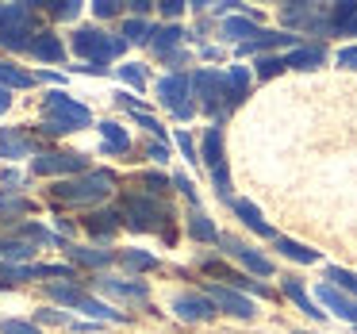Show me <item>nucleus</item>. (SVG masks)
Wrapping results in <instances>:
<instances>
[{
    "label": "nucleus",
    "mask_w": 357,
    "mask_h": 334,
    "mask_svg": "<svg viewBox=\"0 0 357 334\" xmlns=\"http://www.w3.org/2000/svg\"><path fill=\"white\" fill-rule=\"evenodd\" d=\"M39 20H35V4H0V47L8 50H31L39 39Z\"/></svg>",
    "instance_id": "nucleus-4"
},
{
    "label": "nucleus",
    "mask_w": 357,
    "mask_h": 334,
    "mask_svg": "<svg viewBox=\"0 0 357 334\" xmlns=\"http://www.w3.org/2000/svg\"><path fill=\"white\" fill-rule=\"evenodd\" d=\"M204 269L211 273V277H219V280H227L231 288H238V292H254V296H273L269 288L261 284V280H250L246 273H231L223 261H211V257H204Z\"/></svg>",
    "instance_id": "nucleus-18"
},
{
    "label": "nucleus",
    "mask_w": 357,
    "mask_h": 334,
    "mask_svg": "<svg viewBox=\"0 0 357 334\" xmlns=\"http://www.w3.org/2000/svg\"><path fill=\"white\" fill-rule=\"evenodd\" d=\"M35 323H54V326H73L77 319H70L66 311H58V308H43V311H35Z\"/></svg>",
    "instance_id": "nucleus-42"
},
{
    "label": "nucleus",
    "mask_w": 357,
    "mask_h": 334,
    "mask_svg": "<svg viewBox=\"0 0 357 334\" xmlns=\"http://www.w3.org/2000/svg\"><path fill=\"white\" fill-rule=\"evenodd\" d=\"M185 27H177V24H162V27H154V35H150V50H154L158 58H165L169 62L173 54H181V43H185Z\"/></svg>",
    "instance_id": "nucleus-19"
},
{
    "label": "nucleus",
    "mask_w": 357,
    "mask_h": 334,
    "mask_svg": "<svg viewBox=\"0 0 357 334\" xmlns=\"http://www.w3.org/2000/svg\"><path fill=\"white\" fill-rule=\"evenodd\" d=\"M280 24L296 27V31H307V35H334L331 4H284L280 8Z\"/></svg>",
    "instance_id": "nucleus-10"
},
{
    "label": "nucleus",
    "mask_w": 357,
    "mask_h": 334,
    "mask_svg": "<svg viewBox=\"0 0 357 334\" xmlns=\"http://www.w3.org/2000/svg\"><path fill=\"white\" fill-rule=\"evenodd\" d=\"M338 66L342 70H357V47H342L338 50Z\"/></svg>",
    "instance_id": "nucleus-49"
},
{
    "label": "nucleus",
    "mask_w": 357,
    "mask_h": 334,
    "mask_svg": "<svg viewBox=\"0 0 357 334\" xmlns=\"http://www.w3.org/2000/svg\"><path fill=\"white\" fill-rule=\"evenodd\" d=\"M200 162L211 169V181H215L219 200H231V173H227V158H223V127H219V123H211L208 131H204Z\"/></svg>",
    "instance_id": "nucleus-8"
},
{
    "label": "nucleus",
    "mask_w": 357,
    "mask_h": 334,
    "mask_svg": "<svg viewBox=\"0 0 357 334\" xmlns=\"http://www.w3.org/2000/svg\"><path fill=\"white\" fill-rule=\"evenodd\" d=\"M39 81H50V85H66L62 73H39Z\"/></svg>",
    "instance_id": "nucleus-54"
},
{
    "label": "nucleus",
    "mask_w": 357,
    "mask_h": 334,
    "mask_svg": "<svg viewBox=\"0 0 357 334\" xmlns=\"http://www.w3.org/2000/svg\"><path fill=\"white\" fill-rule=\"evenodd\" d=\"M96 131H100V139H104V154H116V158H123L127 150H131V135L123 131V127L116 123V119H104L100 127H96Z\"/></svg>",
    "instance_id": "nucleus-27"
},
{
    "label": "nucleus",
    "mask_w": 357,
    "mask_h": 334,
    "mask_svg": "<svg viewBox=\"0 0 357 334\" xmlns=\"http://www.w3.org/2000/svg\"><path fill=\"white\" fill-rule=\"evenodd\" d=\"M288 66H284V58H277V54H261L257 58V77H277V73H284Z\"/></svg>",
    "instance_id": "nucleus-39"
},
{
    "label": "nucleus",
    "mask_w": 357,
    "mask_h": 334,
    "mask_svg": "<svg viewBox=\"0 0 357 334\" xmlns=\"http://www.w3.org/2000/svg\"><path fill=\"white\" fill-rule=\"evenodd\" d=\"M292 334H307V331H292Z\"/></svg>",
    "instance_id": "nucleus-57"
},
{
    "label": "nucleus",
    "mask_w": 357,
    "mask_h": 334,
    "mask_svg": "<svg viewBox=\"0 0 357 334\" xmlns=\"http://www.w3.org/2000/svg\"><path fill=\"white\" fill-rule=\"evenodd\" d=\"M119 81H127V85L142 89V85H146V70H142L139 62H127V66H119Z\"/></svg>",
    "instance_id": "nucleus-41"
},
{
    "label": "nucleus",
    "mask_w": 357,
    "mask_h": 334,
    "mask_svg": "<svg viewBox=\"0 0 357 334\" xmlns=\"http://www.w3.org/2000/svg\"><path fill=\"white\" fill-rule=\"evenodd\" d=\"M273 246H277L284 257H292V261H300V265H315V261H319V250H311V246H300V242L284 238V234H277V242H273Z\"/></svg>",
    "instance_id": "nucleus-32"
},
{
    "label": "nucleus",
    "mask_w": 357,
    "mask_h": 334,
    "mask_svg": "<svg viewBox=\"0 0 357 334\" xmlns=\"http://www.w3.org/2000/svg\"><path fill=\"white\" fill-rule=\"evenodd\" d=\"M27 54H31L35 62H66V43H62V35L43 31L39 39L31 43V50H27Z\"/></svg>",
    "instance_id": "nucleus-24"
},
{
    "label": "nucleus",
    "mask_w": 357,
    "mask_h": 334,
    "mask_svg": "<svg viewBox=\"0 0 357 334\" xmlns=\"http://www.w3.org/2000/svg\"><path fill=\"white\" fill-rule=\"evenodd\" d=\"M257 20L261 16H231V20H223V27H219V31H223V39H231V43H254L257 35H261V27H257Z\"/></svg>",
    "instance_id": "nucleus-22"
},
{
    "label": "nucleus",
    "mask_w": 357,
    "mask_h": 334,
    "mask_svg": "<svg viewBox=\"0 0 357 334\" xmlns=\"http://www.w3.org/2000/svg\"><path fill=\"white\" fill-rule=\"evenodd\" d=\"M146 158H154V162H165V158H169V150H165V142H158V146L150 142V146H146Z\"/></svg>",
    "instance_id": "nucleus-50"
},
{
    "label": "nucleus",
    "mask_w": 357,
    "mask_h": 334,
    "mask_svg": "<svg viewBox=\"0 0 357 334\" xmlns=\"http://www.w3.org/2000/svg\"><path fill=\"white\" fill-rule=\"evenodd\" d=\"M204 292L211 296V303H215L219 311H227V315H234V319H254L257 315L254 300H250V296H242L238 288H231V284H215V280H208V284H204Z\"/></svg>",
    "instance_id": "nucleus-11"
},
{
    "label": "nucleus",
    "mask_w": 357,
    "mask_h": 334,
    "mask_svg": "<svg viewBox=\"0 0 357 334\" xmlns=\"http://www.w3.org/2000/svg\"><path fill=\"white\" fill-rule=\"evenodd\" d=\"M66 257H70L73 265H85V269H104V265L119 261V254H112V250H93V246H73V242H62Z\"/></svg>",
    "instance_id": "nucleus-20"
},
{
    "label": "nucleus",
    "mask_w": 357,
    "mask_h": 334,
    "mask_svg": "<svg viewBox=\"0 0 357 334\" xmlns=\"http://www.w3.org/2000/svg\"><path fill=\"white\" fill-rule=\"evenodd\" d=\"M158 8H162V16H165V20H177L181 12H185V0H162Z\"/></svg>",
    "instance_id": "nucleus-47"
},
{
    "label": "nucleus",
    "mask_w": 357,
    "mask_h": 334,
    "mask_svg": "<svg viewBox=\"0 0 357 334\" xmlns=\"http://www.w3.org/2000/svg\"><path fill=\"white\" fill-rule=\"evenodd\" d=\"M158 100L165 104V108L173 112L177 119H192L196 116V100H192V73H185V70H173V73H165L162 81H158Z\"/></svg>",
    "instance_id": "nucleus-7"
},
{
    "label": "nucleus",
    "mask_w": 357,
    "mask_h": 334,
    "mask_svg": "<svg viewBox=\"0 0 357 334\" xmlns=\"http://www.w3.org/2000/svg\"><path fill=\"white\" fill-rule=\"evenodd\" d=\"M177 146H181V154H185L188 162H200V150L192 146V135L188 131H177Z\"/></svg>",
    "instance_id": "nucleus-44"
},
{
    "label": "nucleus",
    "mask_w": 357,
    "mask_h": 334,
    "mask_svg": "<svg viewBox=\"0 0 357 334\" xmlns=\"http://www.w3.org/2000/svg\"><path fill=\"white\" fill-rule=\"evenodd\" d=\"M119 265L131 269V273H154L162 261H158L154 254H146V250H123V254H119Z\"/></svg>",
    "instance_id": "nucleus-35"
},
{
    "label": "nucleus",
    "mask_w": 357,
    "mask_h": 334,
    "mask_svg": "<svg viewBox=\"0 0 357 334\" xmlns=\"http://www.w3.org/2000/svg\"><path fill=\"white\" fill-rule=\"evenodd\" d=\"M192 96H200L204 112L211 119H223L231 112V89H227V73L219 70H192Z\"/></svg>",
    "instance_id": "nucleus-6"
},
{
    "label": "nucleus",
    "mask_w": 357,
    "mask_h": 334,
    "mask_svg": "<svg viewBox=\"0 0 357 334\" xmlns=\"http://www.w3.org/2000/svg\"><path fill=\"white\" fill-rule=\"evenodd\" d=\"M93 12H96L100 20H112V16H119V4H116V0H96Z\"/></svg>",
    "instance_id": "nucleus-46"
},
{
    "label": "nucleus",
    "mask_w": 357,
    "mask_h": 334,
    "mask_svg": "<svg viewBox=\"0 0 357 334\" xmlns=\"http://www.w3.org/2000/svg\"><path fill=\"white\" fill-rule=\"evenodd\" d=\"M315 296H319V303H323L326 311H334V315L346 319V323H357V300L354 296H346L342 288H334V284H319Z\"/></svg>",
    "instance_id": "nucleus-17"
},
{
    "label": "nucleus",
    "mask_w": 357,
    "mask_h": 334,
    "mask_svg": "<svg viewBox=\"0 0 357 334\" xmlns=\"http://www.w3.org/2000/svg\"><path fill=\"white\" fill-rule=\"evenodd\" d=\"M173 311H177V319H185V323H204V319H215V303H211L208 292H181L177 300H173Z\"/></svg>",
    "instance_id": "nucleus-14"
},
{
    "label": "nucleus",
    "mask_w": 357,
    "mask_h": 334,
    "mask_svg": "<svg viewBox=\"0 0 357 334\" xmlns=\"http://www.w3.org/2000/svg\"><path fill=\"white\" fill-rule=\"evenodd\" d=\"M227 204H231V211H234V215H238V219H242V223H246L254 234H261V238H273V242H277V231H273V227L265 223V219H261V211H257L250 200H234V196H231Z\"/></svg>",
    "instance_id": "nucleus-23"
},
{
    "label": "nucleus",
    "mask_w": 357,
    "mask_h": 334,
    "mask_svg": "<svg viewBox=\"0 0 357 334\" xmlns=\"http://www.w3.org/2000/svg\"><path fill=\"white\" fill-rule=\"evenodd\" d=\"M119 211H123V223L131 227V231H162L165 242L177 238V234H173V208L162 200V196L127 192L123 204H119Z\"/></svg>",
    "instance_id": "nucleus-2"
},
{
    "label": "nucleus",
    "mask_w": 357,
    "mask_h": 334,
    "mask_svg": "<svg viewBox=\"0 0 357 334\" xmlns=\"http://www.w3.org/2000/svg\"><path fill=\"white\" fill-rule=\"evenodd\" d=\"M219 246L227 250V254L234 257V261H242L246 265L250 273H257V277H273V261L265 254H257L254 246H246V242H238L234 238V234H223V238H219Z\"/></svg>",
    "instance_id": "nucleus-13"
},
{
    "label": "nucleus",
    "mask_w": 357,
    "mask_h": 334,
    "mask_svg": "<svg viewBox=\"0 0 357 334\" xmlns=\"http://www.w3.org/2000/svg\"><path fill=\"white\" fill-rule=\"evenodd\" d=\"M169 185H173V181L162 177V173H142V177H139V188H142V192H150V196H162Z\"/></svg>",
    "instance_id": "nucleus-40"
},
{
    "label": "nucleus",
    "mask_w": 357,
    "mask_h": 334,
    "mask_svg": "<svg viewBox=\"0 0 357 334\" xmlns=\"http://www.w3.org/2000/svg\"><path fill=\"white\" fill-rule=\"evenodd\" d=\"M35 73H27V70H20L16 62H0V85L4 89H31L35 85Z\"/></svg>",
    "instance_id": "nucleus-34"
},
{
    "label": "nucleus",
    "mask_w": 357,
    "mask_h": 334,
    "mask_svg": "<svg viewBox=\"0 0 357 334\" xmlns=\"http://www.w3.org/2000/svg\"><path fill=\"white\" fill-rule=\"evenodd\" d=\"M150 35H154V27L146 24V20H123V39L127 43H150Z\"/></svg>",
    "instance_id": "nucleus-36"
},
{
    "label": "nucleus",
    "mask_w": 357,
    "mask_h": 334,
    "mask_svg": "<svg viewBox=\"0 0 357 334\" xmlns=\"http://www.w3.org/2000/svg\"><path fill=\"white\" fill-rule=\"evenodd\" d=\"M135 123L142 127V131H150L154 135V139H165V131H162V123H158L154 116H146V112H142V116H135Z\"/></svg>",
    "instance_id": "nucleus-45"
},
{
    "label": "nucleus",
    "mask_w": 357,
    "mask_h": 334,
    "mask_svg": "<svg viewBox=\"0 0 357 334\" xmlns=\"http://www.w3.org/2000/svg\"><path fill=\"white\" fill-rule=\"evenodd\" d=\"M119 177L112 169H89L81 177H70V181H54L50 185V200L58 208H100L112 192H116Z\"/></svg>",
    "instance_id": "nucleus-1"
},
{
    "label": "nucleus",
    "mask_w": 357,
    "mask_h": 334,
    "mask_svg": "<svg viewBox=\"0 0 357 334\" xmlns=\"http://www.w3.org/2000/svg\"><path fill=\"white\" fill-rule=\"evenodd\" d=\"M96 288L123 303H146L150 300V288L142 280H119V277H96Z\"/></svg>",
    "instance_id": "nucleus-16"
},
{
    "label": "nucleus",
    "mask_w": 357,
    "mask_h": 334,
    "mask_svg": "<svg viewBox=\"0 0 357 334\" xmlns=\"http://www.w3.org/2000/svg\"><path fill=\"white\" fill-rule=\"evenodd\" d=\"M70 47L85 58V66H108L112 58H119L131 43H127L123 35H108L104 27H77Z\"/></svg>",
    "instance_id": "nucleus-5"
},
{
    "label": "nucleus",
    "mask_w": 357,
    "mask_h": 334,
    "mask_svg": "<svg viewBox=\"0 0 357 334\" xmlns=\"http://www.w3.org/2000/svg\"><path fill=\"white\" fill-rule=\"evenodd\" d=\"M326 58V50L319 43H307V47H296L292 54H284V66L288 70H319Z\"/></svg>",
    "instance_id": "nucleus-29"
},
{
    "label": "nucleus",
    "mask_w": 357,
    "mask_h": 334,
    "mask_svg": "<svg viewBox=\"0 0 357 334\" xmlns=\"http://www.w3.org/2000/svg\"><path fill=\"white\" fill-rule=\"evenodd\" d=\"M280 288H284V296H288V300H292L307 319H323V315H326V311H319V303L307 296V288L300 284V277H280Z\"/></svg>",
    "instance_id": "nucleus-26"
},
{
    "label": "nucleus",
    "mask_w": 357,
    "mask_h": 334,
    "mask_svg": "<svg viewBox=\"0 0 357 334\" xmlns=\"http://www.w3.org/2000/svg\"><path fill=\"white\" fill-rule=\"evenodd\" d=\"M8 108H12V89H4V85H0V116H4Z\"/></svg>",
    "instance_id": "nucleus-52"
},
{
    "label": "nucleus",
    "mask_w": 357,
    "mask_h": 334,
    "mask_svg": "<svg viewBox=\"0 0 357 334\" xmlns=\"http://www.w3.org/2000/svg\"><path fill=\"white\" fill-rule=\"evenodd\" d=\"M119 227H123V211L119 208H96L85 215V231H89V238H96V242L116 238Z\"/></svg>",
    "instance_id": "nucleus-15"
},
{
    "label": "nucleus",
    "mask_w": 357,
    "mask_h": 334,
    "mask_svg": "<svg viewBox=\"0 0 357 334\" xmlns=\"http://www.w3.org/2000/svg\"><path fill=\"white\" fill-rule=\"evenodd\" d=\"M27 211H35V200L12 192V188H0V223H16V219L27 215Z\"/></svg>",
    "instance_id": "nucleus-28"
},
{
    "label": "nucleus",
    "mask_w": 357,
    "mask_h": 334,
    "mask_svg": "<svg viewBox=\"0 0 357 334\" xmlns=\"http://www.w3.org/2000/svg\"><path fill=\"white\" fill-rule=\"evenodd\" d=\"M31 173L35 177H81V173H89V158L77 154V150H43V154H35L31 162Z\"/></svg>",
    "instance_id": "nucleus-9"
},
{
    "label": "nucleus",
    "mask_w": 357,
    "mask_h": 334,
    "mask_svg": "<svg viewBox=\"0 0 357 334\" xmlns=\"http://www.w3.org/2000/svg\"><path fill=\"white\" fill-rule=\"evenodd\" d=\"M0 185H20V173H0Z\"/></svg>",
    "instance_id": "nucleus-55"
},
{
    "label": "nucleus",
    "mask_w": 357,
    "mask_h": 334,
    "mask_svg": "<svg viewBox=\"0 0 357 334\" xmlns=\"http://www.w3.org/2000/svg\"><path fill=\"white\" fill-rule=\"evenodd\" d=\"M349 35H357V20H354V27H349Z\"/></svg>",
    "instance_id": "nucleus-56"
},
{
    "label": "nucleus",
    "mask_w": 357,
    "mask_h": 334,
    "mask_svg": "<svg viewBox=\"0 0 357 334\" xmlns=\"http://www.w3.org/2000/svg\"><path fill=\"white\" fill-rule=\"evenodd\" d=\"M188 238H192V242H208V246H215V242L223 238V234H219V227L211 223V219L204 215V211H192V215H188Z\"/></svg>",
    "instance_id": "nucleus-30"
},
{
    "label": "nucleus",
    "mask_w": 357,
    "mask_h": 334,
    "mask_svg": "<svg viewBox=\"0 0 357 334\" xmlns=\"http://www.w3.org/2000/svg\"><path fill=\"white\" fill-rule=\"evenodd\" d=\"M357 20V0H342V4H331V31L334 35H349Z\"/></svg>",
    "instance_id": "nucleus-31"
},
{
    "label": "nucleus",
    "mask_w": 357,
    "mask_h": 334,
    "mask_svg": "<svg viewBox=\"0 0 357 334\" xmlns=\"http://www.w3.org/2000/svg\"><path fill=\"white\" fill-rule=\"evenodd\" d=\"M0 334H43L35 323H24V319H0Z\"/></svg>",
    "instance_id": "nucleus-43"
},
{
    "label": "nucleus",
    "mask_w": 357,
    "mask_h": 334,
    "mask_svg": "<svg viewBox=\"0 0 357 334\" xmlns=\"http://www.w3.org/2000/svg\"><path fill=\"white\" fill-rule=\"evenodd\" d=\"M227 89H231V108L246 100L250 96V70L246 66H231V70H227Z\"/></svg>",
    "instance_id": "nucleus-33"
},
{
    "label": "nucleus",
    "mask_w": 357,
    "mask_h": 334,
    "mask_svg": "<svg viewBox=\"0 0 357 334\" xmlns=\"http://www.w3.org/2000/svg\"><path fill=\"white\" fill-rule=\"evenodd\" d=\"M277 47H300V35H292V31H261L254 43H242L238 54H265V50H277Z\"/></svg>",
    "instance_id": "nucleus-21"
},
{
    "label": "nucleus",
    "mask_w": 357,
    "mask_h": 334,
    "mask_svg": "<svg viewBox=\"0 0 357 334\" xmlns=\"http://www.w3.org/2000/svg\"><path fill=\"white\" fill-rule=\"evenodd\" d=\"M27 154H43L35 135L24 131V127H0V158L4 162H20Z\"/></svg>",
    "instance_id": "nucleus-12"
},
{
    "label": "nucleus",
    "mask_w": 357,
    "mask_h": 334,
    "mask_svg": "<svg viewBox=\"0 0 357 334\" xmlns=\"http://www.w3.org/2000/svg\"><path fill=\"white\" fill-rule=\"evenodd\" d=\"M47 12L54 20H77L81 16V0H54V4H47Z\"/></svg>",
    "instance_id": "nucleus-38"
},
{
    "label": "nucleus",
    "mask_w": 357,
    "mask_h": 334,
    "mask_svg": "<svg viewBox=\"0 0 357 334\" xmlns=\"http://www.w3.org/2000/svg\"><path fill=\"white\" fill-rule=\"evenodd\" d=\"M150 12V0H131V16L139 20V16H146Z\"/></svg>",
    "instance_id": "nucleus-51"
},
{
    "label": "nucleus",
    "mask_w": 357,
    "mask_h": 334,
    "mask_svg": "<svg viewBox=\"0 0 357 334\" xmlns=\"http://www.w3.org/2000/svg\"><path fill=\"white\" fill-rule=\"evenodd\" d=\"M43 288H47V296H50L54 303H62V311H66V308H73V311H77V303L89 296L85 288L77 284V280H47Z\"/></svg>",
    "instance_id": "nucleus-25"
},
{
    "label": "nucleus",
    "mask_w": 357,
    "mask_h": 334,
    "mask_svg": "<svg viewBox=\"0 0 357 334\" xmlns=\"http://www.w3.org/2000/svg\"><path fill=\"white\" fill-rule=\"evenodd\" d=\"M89 123H93V112L85 104H77L73 96H66L62 89H50L43 96V123H39L43 135H73Z\"/></svg>",
    "instance_id": "nucleus-3"
},
{
    "label": "nucleus",
    "mask_w": 357,
    "mask_h": 334,
    "mask_svg": "<svg viewBox=\"0 0 357 334\" xmlns=\"http://www.w3.org/2000/svg\"><path fill=\"white\" fill-rule=\"evenodd\" d=\"M81 73H96V77H104V73H108V66H77Z\"/></svg>",
    "instance_id": "nucleus-53"
},
{
    "label": "nucleus",
    "mask_w": 357,
    "mask_h": 334,
    "mask_svg": "<svg viewBox=\"0 0 357 334\" xmlns=\"http://www.w3.org/2000/svg\"><path fill=\"white\" fill-rule=\"evenodd\" d=\"M173 185H177V192H185V200H192V204H196V185L185 177V173H177V177H173Z\"/></svg>",
    "instance_id": "nucleus-48"
},
{
    "label": "nucleus",
    "mask_w": 357,
    "mask_h": 334,
    "mask_svg": "<svg viewBox=\"0 0 357 334\" xmlns=\"http://www.w3.org/2000/svg\"><path fill=\"white\" fill-rule=\"evenodd\" d=\"M326 280H334V284L342 288V292H349V296H357V273H349V269H342V265H331L326 269Z\"/></svg>",
    "instance_id": "nucleus-37"
}]
</instances>
